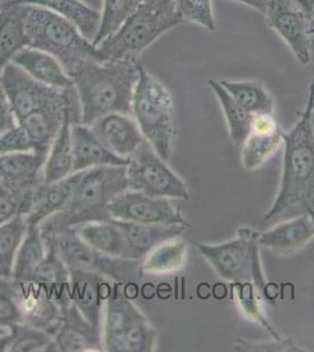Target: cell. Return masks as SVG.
<instances>
[{"instance_id": "22", "label": "cell", "mask_w": 314, "mask_h": 352, "mask_svg": "<svg viewBox=\"0 0 314 352\" xmlns=\"http://www.w3.org/2000/svg\"><path fill=\"white\" fill-rule=\"evenodd\" d=\"M73 174L102 166H127L129 157L111 152L89 126L73 124Z\"/></svg>"}, {"instance_id": "16", "label": "cell", "mask_w": 314, "mask_h": 352, "mask_svg": "<svg viewBox=\"0 0 314 352\" xmlns=\"http://www.w3.org/2000/svg\"><path fill=\"white\" fill-rule=\"evenodd\" d=\"M144 316L131 297L126 295L122 283H113L111 296L104 305L102 342L104 351L122 352V343L131 325Z\"/></svg>"}, {"instance_id": "12", "label": "cell", "mask_w": 314, "mask_h": 352, "mask_svg": "<svg viewBox=\"0 0 314 352\" xmlns=\"http://www.w3.org/2000/svg\"><path fill=\"white\" fill-rule=\"evenodd\" d=\"M48 153L18 152L0 155V181L16 195L27 215L33 192L44 182L45 164Z\"/></svg>"}, {"instance_id": "2", "label": "cell", "mask_w": 314, "mask_h": 352, "mask_svg": "<svg viewBox=\"0 0 314 352\" xmlns=\"http://www.w3.org/2000/svg\"><path fill=\"white\" fill-rule=\"evenodd\" d=\"M139 65L131 61H91L69 74L79 98L80 124L92 126L111 113L133 114L131 101L139 80Z\"/></svg>"}, {"instance_id": "31", "label": "cell", "mask_w": 314, "mask_h": 352, "mask_svg": "<svg viewBox=\"0 0 314 352\" xmlns=\"http://www.w3.org/2000/svg\"><path fill=\"white\" fill-rule=\"evenodd\" d=\"M188 243L181 237L167 241L153 249L141 262V272L166 275L179 272L187 262Z\"/></svg>"}, {"instance_id": "26", "label": "cell", "mask_w": 314, "mask_h": 352, "mask_svg": "<svg viewBox=\"0 0 314 352\" xmlns=\"http://www.w3.org/2000/svg\"><path fill=\"white\" fill-rule=\"evenodd\" d=\"M81 173H74L52 184L43 182L39 184L33 192L31 209L26 215L27 224L40 226L46 219L64 208L72 197L73 189L79 181Z\"/></svg>"}, {"instance_id": "23", "label": "cell", "mask_w": 314, "mask_h": 352, "mask_svg": "<svg viewBox=\"0 0 314 352\" xmlns=\"http://www.w3.org/2000/svg\"><path fill=\"white\" fill-rule=\"evenodd\" d=\"M80 104H71L66 109L64 124L56 140L53 141L45 164L44 182L52 184L73 174V124H80Z\"/></svg>"}, {"instance_id": "15", "label": "cell", "mask_w": 314, "mask_h": 352, "mask_svg": "<svg viewBox=\"0 0 314 352\" xmlns=\"http://www.w3.org/2000/svg\"><path fill=\"white\" fill-rule=\"evenodd\" d=\"M71 104H80L76 86L66 89L64 100L40 107L18 121L32 142L33 151L49 153L53 141L64 124L66 109Z\"/></svg>"}, {"instance_id": "8", "label": "cell", "mask_w": 314, "mask_h": 352, "mask_svg": "<svg viewBox=\"0 0 314 352\" xmlns=\"http://www.w3.org/2000/svg\"><path fill=\"white\" fill-rule=\"evenodd\" d=\"M56 252L68 269H81L102 275L111 282L131 283L141 274V262L114 257L98 252L78 235L76 229H66L51 237Z\"/></svg>"}, {"instance_id": "11", "label": "cell", "mask_w": 314, "mask_h": 352, "mask_svg": "<svg viewBox=\"0 0 314 352\" xmlns=\"http://www.w3.org/2000/svg\"><path fill=\"white\" fill-rule=\"evenodd\" d=\"M108 212L113 220L136 223L181 224L189 227L179 206L171 199L126 190L111 201Z\"/></svg>"}, {"instance_id": "14", "label": "cell", "mask_w": 314, "mask_h": 352, "mask_svg": "<svg viewBox=\"0 0 314 352\" xmlns=\"http://www.w3.org/2000/svg\"><path fill=\"white\" fill-rule=\"evenodd\" d=\"M69 270V296L72 305L79 309L85 318L102 331L104 309L106 300L111 296L113 283L96 272L81 269Z\"/></svg>"}, {"instance_id": "28", "label": "cell", "mask_w": 314, "mask_h": 352, "mask_svg": "<svg viewBox=\"0 0 314 352\" xmlns=\"http://www.w3.org/2000/svg\"><path fill=\"white\" fill-rule=\"evenodd\" d=\"M27 46L24 5H0V76L16 53Z\"/></svg>"}, {"instance_id": "33", "label": "cell", "mask_w": 314, "mask_h": 352, "mask_svg": "<svg viewBox=\"0 0 314 352\" xmlns=\"http://www.w3.org/2000/svg\"><path fill=\"white\" fill-rule=\"evenodd\" d=\"M208 84L212 89V92L215 93L216 98L222 107L231 140L237 146H242L250 133L254 116L243 109L242 106L229 94L227 89L223 87L219 81L210 79Z\"/></svg>"}, {"instance_id": "3", "label": "cell", "mask_w": 314, "mask_h": 352, "mask_svg": "<svg viewBox=\"0 0 314 352\" xmlns=\"http://www.w3.org/2000/svg\"><path fill=\"white\" fill-rule=\"evenodd\" d=\"M126 190L127 166H102L82 170L67 204L40 224L43 236L51 237L92 222L113 220L108 207Z\"/></svg>"}, {"instance_id": "50", "label": "cell", "mask_w": 314, "mask_h": 352, "mask_svg": "<svg viewBox=\"0 0 314 352\" xmlns=\"http://www.w3.org/2000/svg\"><path fill=\"white\" fill-rule=\"evenodd\" d=\"M312 124H313V131H314V111H313V114H312Z\"/></svg>"}, {"instance_id": "18", "label": "cell", "mask_w": 314, "mask_h": 352, "mask_svg": "<svg viewBox=\"0 0 314 352\" xmlns=\"http://www.w3.org/2000/svg\"><path fill=\"white\" fill-rule=\"evenodd\" d=\"M284 133L273 114L254 116L250 133L242 147L243 167L255 170L275 155L282 144Z\"/></svg>"}, {"instance_id": "37", "label": "cell", "mask_w": 314, "mask_h": 352, "mask_svg": "<svg viewBox=\"0 0 314 352\" xmlns=\"http://www.w3.org/2000/svg\"><path fill=\"white\" fill-rule=\"evenodd\" d=\"M231 294L235 298L236 303L238 305L240 311L249 318V320L257 322L262 325L267 332H270L273 340H282V338L278 332L276 331L273 327L271 325L264 312L260 308V300L259 294L256 289L255 285L251 280H240L231 283Z\"/></svg>"}, {"instance_id": "27", "label": "cell", "mask_w": 314, "mask_h": 352, "mask_svg": "<svg viewBox=\"0 0 314 352\" xmlns=\"http://www.w3.org/2000/svg\"><path fill=\"white\" fill-rule=\"evenodd\" d=\"M25 72L41 84L51 87L66 89L74 86L72 78L68 76L63 65L54 56L36 48L25 47L12 59Z\"/></svg>"}, {"instance_id": "21", "label": "cell", "mask_w": 314, "mask_h": 352, "mask_svg": "<svg viewBox=\"0 0 314 352\" xmlns=\"http://www.w3.org/2000/svg\"><path fill=\"white\" fill-rule=\"evenodd\" d=\"M124 234L129 260L142 262L159 244L182 237L189 227L181 224H148L113 220Z\"/></svg>"}, {"instance_id": "39", "label": "cell", "mask_w": 314, "mask_h": 352, "mask_svg": "<svg viewBox=\"0 0 314 352\" xmlns=\"http://www.w3.org/2000/svg\"><path fill=\"white\" fill-rule=\"evenodd\" d=\"M176 11L184 23H192L209 32L217 31L212 0H175Z\"/></svg>"}, {"instance_id": "51", "label": "cell", "mask_w": 314, "mask_h": 352, "mask_svg": "<svg viewBox=\"0 0 314 352\" xmlns=\"http://www.w3.org/2000/svg\"><path fill=\"white\" fill-rule=\"evenodd\" d=\"M312 34H314V28L313 30H312Z\"/></svg>"}, {"instance_id": "44", "label": "cell", "mask_w": 314, "mask_h": 352, "mask_svg": "<svg viewBox=\"0 0 314 352\" xmlns=\"http://www.w3.org/2000/svg\"><path fill=\"white\" fill-rule=\"evenodd\" d=\"M16 124L18 122L16 116L13 114L12 109L8 104L3 89L0 88V134L16 127Z\"/></svg>"}, {"instance_id": "4", "label": "cell", "mask_w": 314, "mask_h": 352, "mask_svg": "<svg viewBox=\"0 0 314 352\" xmlns=\"http://www.w3.org/2000/svg\"><path fill=\"white\" fill-rule=\"evenodd\" d=\"M24 23L28 47L54 56L68 76L91 61L107 60L72 21L51 10L24 5Z\"/></svg>"}, {"instance_id": "29", "label": "cell", "mask_w": 314, "mask_h": 352, "mask_svg": "<svg viewBox=\"0 0 314 352\" xmlns=\"http://www.w3.org/2000/svg\"><path fill=\"white\" fill-rule=\"evenodd\" d=\"M14 5H36L58 13L72 21L88 41H93L99 30L101 13L84 4L81 0H5Z\"/></svg>"}, {"instance_id": "41", "label": "cell", "mask_w": 314, "mask_h": 352, "mask_svg": "<svg viewBox=\"0 0 314 352\" xmlns=\"http://www.w3.org/2000/svg\"><path fill=\"white\" fill-rule=\"evenodd\" d=\"M31 151H33L32 142L19 124L0 134V155Z\"/></svg>"}, {"instance_id": "35", "label": "cell", "mask_w": 314, "mask_h": 352, "mask_svg": "<svg viewBox=\"0 0 314 352\" xmlns=\"http://www.w3.org/2000/svg\"><path fill=\"white\" fill-rule=\"evenodd\" d=\"M27 226L26 217L21 212L0 224V277L12 278L16 252L26 235Z\"/></svg>"}, {"instance_id": "46", "label": "cell", "mask_w": 314, "mask_h": 352, "mask_svg": "<svg viewBox=\"0 0 314 352\" xmlns=\"http://www.w3.org/2000/svg\"><path fill=\"white\" fill-rule=\"evenodd\" d=\"M232 1H237V3H240V4L247 5L249 8H255L258 12L265 16L267 6L270 4L271 0H232Z\"/></svg>"}, {"instance_id": "6", "label": "cell", "mask_w": 314, "mask_h": 352, "mask_svg": "<svg viewBox=\"0 0 314 352\" xmlns=\"http://www.w3.org/2000/svg\"><path fill=\"white\" fill-rule=\"evenodd\" d=\"M131 113L146 141L164 161L170 160L177 134L174 99L170 91L142 65L133 94Z\"/></svg>"}, {"instance_id": "25", "label": "cell", "mask_w": 314, "mask_h": 352, "mask_svg": "<svg viewBox=\"0 0 314 352\" xmlns=\"http://www.w3.org/2000/svg\"><path fill=\"white\" fill-rule=\"evenodd\" d=\"M314 236L313 223L309 214L278 224L257 234L259 245L279 255H291L304 248Z\"/></svg>"}, {"instance_id": "43", "label": "cell", "mask_w": 314, "mask_h": 352, "mask_svg": "<svg viewBox=\"0 0 314 352\" xmlns=\"http://www.w3.org/2000/svg\"><path fill=\"white\" fill-rule=\"evenodd\" d=\"M236 348L240 351H302L291 340H277L275 344H256L247 340H236Z\"/></svg>"}, {"instance_id": "40", "label": "cell", "mask_w": 314, "mask_h": 352, "mask_svg": "<svg viewBox=\"0 0 314 352\" xmlns=\"http://www.w3.org/2000/svg\"><path fill=\"white\" fill-rule=\"evenodd\" d=\"M19 323H24V318L20 310L16 282L13 278L0 277V327L10 330Z\"/></svg>"}, {"instance_id": "13", "label": "cell", "mask_w": 314, "mask_h": 352, "mask_svg": "<svg viewBox=\"0 0 314 352\" xmlns=\"http://www.w3.org/2000/svg\"><path fill=\"white\" fill-rule=\"evenodd\" d=\"M265 16L297 61L304 66L310 64L312 26L306 14L290 0H271Z\"/></svg>"}, {"instance_id": "49", "label": "cell", "mask_w": 314, "mask_h": 352, "mask_svg": "<svg viewBox=\"0 0 314 352\" xmlns=\"http://www.w3.org/2000/svg\"><path fill=\"white\" fill-rule=\"evenodd\" d=\"M306 212L309 214V217H311V221H312V223H313V228H314V208L313 207H309V208L306 209Z\"/></svg>"}, {"instance_id": "20", "label": "cell", "mask_w": 314, "mask_h": 352, "mask_svg": "<svg viewBox=\"0 0 314 352\" xmlns=\"http://www.w3.org/2000/svg\"><path fill=\"white\" fill-rule=\"evenodd\" d=\"M89 127L111 152L126 159L146 140L137 122L121 113L102 116Z\"/></svg>"}, {"instance_id": "32", "label": "cell", "mask_w": 314, "mask_h": 352, "mask_svg": "<svg viewBox=\"0 0 314 352\" xmlns=\"http://www.w3.org/2000/svg\"><path fill=\"white\" fill-rule=\"evenodd\" d=\"M243 109L251 116L273 114L275 101L260 81H219Z\"/></svg>"}, {"instance_id": "24", "label": "cell", "mask_w": 314, "mask_h": 352, "mask_svg": "<svg viewBox=\"0 0 314 352\" xmlns=\"http://www.w3.org/2000/svg\"><path fill=\"white\" fill-rule=\"evenodd\" d=\"M45 242L47 252L44 260L36 265L27 280L43 287L51 298L65 310L72 305L69 296V270L59 256L54 244L51 241L45 240Z\"/></svg>"}, {"instance_id": "36", "label": "cell", "mask_w": 314, "mask_h": 352, "mask_svg": "<svg viewBox=\"0 0 314 352\" xmlns=\"http://www.w3.org/2000/svg\"><path fill=\"white\" fill-rule=\"evenodd\" d=\"M144 0H104L99 30L93 45L99 46L102 41L114 36L128 18L135 12Z\"/></svg>"}, {"instance_id": "19", "label": "cell", "mask_w": 314, "mask_h": 352, "mask_svg": "<svg viewBox=\"0 0 314 352\" xmlns=\"http://www.w3.org/2000/svg\"><path fill=\"white\" fill-rule=\"evenodd\" d=\"M24 323L44 329L53 337L64 309L52 300L43 287L32 280H14Z\"/></svg>"}, {"instance_id": "34", "label": "cell", "mask_w": 314, "mask_h": 352, "mask_svg": "<svg viewBox=\"0 0 314 352\" xmlns=\"http://www.w3.org/2000/svg\"><path fill=\"white\" fill-rule=\"evenodd\" d=\"M47 252L43 232L38 224H28L24 240L16 252L12 278L18 282L27 280L36 265L44 260Z\"/></svg>"}, {"instance_id": "9", "label": "cell", "mask_w": 314, "mask_h": 352, "mask_svg": "<svg viewBox=\"0 0 314 352\" xmlns=\"http://www.w3.org/2000/svg\"><path fill=\"white\" fill-rule=\"evenodd\" d=\"M127 184L129 190L144 192L150 197H167L171 200L190 199L187 184L146 140L129 156Z\"/></svg>"}, {"instance_id": "47", "label": "cell", "mask_w": 314, "mask_h": 352, "mask_svg": "<svg viewBox=\"0 0 314 352\" xmlns=\"http://www.w3.org/2000/svg\"><path fill=\"white\" fill-rule=\"evenodd\" d=\"M11 340H12L11 331L6 332L4 335H0V352H8Z\"/></svg>"}, {"instance_id": "1", "label": "cell", "mask_w": 314, "mask_h": 352, "mask_svg": "<svg viewBox=\"0 0 314 352\" xmlns=\"http://www.w3.org/2000/svg\"><path fill=\"white\" fill-rule=\"evenodd\" d=\"M314 79L310 85L306 106L298 122L289 133H284V161L282 182L275 202L265 214L271 222L285 212L304 209L306 212L314 200Z\"/></svg>"}, {"instance_id": "38", "label": "cell", "mask_w": 314, "mask_h": 352, "mask_svg": "<svg viewBox=\"0 0 314 352\" xmlns=\"http://www.w3.org/2000/svg\"><path fill=\"white\" fill-rule=\"evenodd\" d=\"M10 331L12 340L8 352H58L53 337L44 329L19 323Z\"/></svg>"}, {"instance_id": "17", "label": "cell", "mask_w": 314, "mask_h": 352, "mask_svg": "<svg viewBox=\"0 0 314 352\" xmlns=\"http://www.w3.org/2000/svg\"><path fill=\"white\" fill-rule=\"evenodd\" d=\"M53 340L58 352L104 350L102 331L91 324L74 305L65 309Z\"/></svg>"}, {"instance_id": "7", "label": "cell", "mask_w": 314, "mask_h": 352, "mask_svg": "<svg viewBox=\"0 0 314 352\" xmlns=\"http://www.w3.org/2000/svg\"><path fill=\"white\" fill-rule=\"evenodd\" d=\"M199 254L215 269L219 277L227 282L251 280L259 296L264 294L267 282L262 274L257 232L239 229L238 235L225 243L205 244L196 242Z\"/></svg>"}, {"instance_id": "10", "label": "cell", "mask_w": 314, "mask_h": 352, "mask_svg": "<svg viewBox=\"0 0 314 352\" xmlns=\"http://www.w3.org/2000/svg\"><path fill=\"white\" fill-rule=\"evenodd\" d=\"M0 88L6 96L16 122L40 107L64 100L67 89L41 84L13 63H10L1 73Z\"/></svg>"}, {"instance_id": "45", "label": "cell", "mask_w": 314, "mask_h": 352, "mask_svg": "<svg viewBox=\"0 0 314 352\" xmlns=\"http://www.w3.org/2000/svg\"><path fill=\"white\" fill-rule=\"evenodd\" d=\"M292 4L295 5L299 10L306 14L310 19L312 30L314 28V0H290Z\"/></svg>"}, {"instance_id": "5", "label": "cell", "mask_w": 314, "mask_h": 352, "mask_svg": "<svg viewBox=\"0 0 314 352\" xmlns=\"http://www.w3.org/2000/svg\"><path fill=\"white\" fill-rule=\"evenodd\" d=\"M183 23L176 11L175 0H144L114 36L96 47L107 60L137 63L159 36Z\"/></svg>"}, {"instance_id": "48", "label": "cell", "mask_w": 314, "mask_h": 352, "mask_svg": "<svg viewBox=\"0 0 314 352\" xmlns=\"http://www.w3.org/2000/svg\"><path fill=\"white\" fill-rule=\"evenodd\" d=\"M214 296L217 298V300H223V298H225L227 294V289L225 287V285H223V283H218V285H216L214 287Z\"/></svg>"}, {"instance_id": "30", "label": "cell", "mask_w": 314, "mask_h": 352, "mask_svg": "<svg viewBox=\"0 0 314 352\" xmlns=\"http://www.w3.org/2000/svg\"><path fill=\"white\" fill-rule=\"evenodd\" d=\"M74 229L86 243L98 252L109 256L128 258L124 234L114 221L92 222Z\"/></svg>"}, {"instance_id": "42", "label": "cell", "mask_w": 314, "mask_h": 352, "mask_svg": "<svg viewBox=\"0 0 314 352\" xmlns=\"http://www.w3.org/2000/svg\"><path fill=\"white\" fill-rule=\"evenodd\" d=\"M18 212L25 215L21 201L0 181V224L11 220Z\"/></svg>"}]
</instances>
